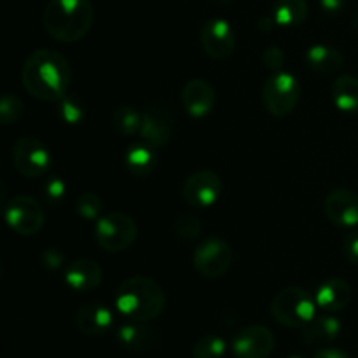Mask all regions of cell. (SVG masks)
<instances>
[{"label":"cell","instance_id":"obj_28","mask_svg":"<svg viewBox=\"0 0 358 358\" xmlns=\"http://www.w3.org/2000/svg\"><path fill=\"white\" fill-rule=\"evenodd\" d=\"M77 215L84 220H98L101 217V210H103V201L94 192H83L79 194L76 201Z\"/></svg>","mask_w":358,"mask_h":358},{"label":"cell","instance_id":"obj_30","mask_svg":"<svg viewBox=\"0 0 358 358\" xmlns=\"http://www.w3.org/2000/svg\"><path fill=\"white\" fill-rule=\"evenodd\" d=\"M24 114V103L21 98H17L16 94L6 93L0 101V119H2L3 126L16 124Z\"/></svg>","mask_w":358,"mask_h":358},{"label":"cell","instance_id":"obj_27","mask_svg":"<svg viewBox=\"0 0 358 358\" xmlns=\"http://www.w3.org/2000/svg\"><path fill=\"white\" fill-rule=\"evenodd\" d=\"M226 341L217 334H205L194 343L191 350L192 358H222L226 355Z\"/></svg>","mask_w":358,"mask_h":358},{"label":"cell","instance_id":"obj_10","mask_svg":"<svg viewBox=\"0 0 358 358\" xmlns=\"http://www.w3.org/2000/svg\"><path fill=\"white\" fill-rule=\"evenodd\" d=\"M222 178L212 170H199L189 175L182 184V198L189 206L208 208L219 201L222 194Z\"/></svg>","mask_w":358,"mask_h":358},{"label":"cell","instance_id":"obj_18","mask_svg":"<svg viewBox=\"0 0 358 358\" xmlns=\"http://www.w3.org/2000/svg\"><path fill=\"white\" fill-rule=\"evenodd\" d=\"M103 269L94 259L80 257L70 262L65 271V283L76 292H93L101 285Z\"/></svg>","mask_w":358,"mask_h":358},{"label":"cell","instance_id":"obj_25","mask_svg":"<svg viewBox=\"0 0 358 358\" xmlns=\"http://www.w3.org/2000/svg\"><path fill=\"white\" fill-rule=\"evenodd\" d=\"M142 121L143 112L136 110L131 105H119V107L114 108L110 115L112 128L121 136L138 135L140 129H142Z\"/></svg>","mask_w":358,"mask_h":358},{"label":"cell","instance_id":"obj_24","mask_svg":"<svg viewBox=\"0 0 358 358\" xmlns=\"http://www.w3.org/2000/svg\"><path fill=\"white\" fill-rule=\"evenodd\" d=\"M310 7L306 0H276L273 17L280 27H297L308 17Z\"/></svg>","mask_w":358,"mask_h":358},{"label":"cell","instance_id":"obj_3","mask_svg":"<svg viewBox=\"0 0 358 358\" xmlns=\"http://www.w3.org/2000/svg\"><path fill=\"white\" fill-rule=\"evenodd\" d=\"M94 9L90 0H49L42 14V24L55 41L79 42L90 34Z\"/></svg>","mask_w":358,"mask_h":358},{"label":"cell","instance_id":"obj_4","mask_svg":"<svg viewBox=\"0 0 358 358\" xmlns=\"http://www.w3.org/2000/svg\"><path fill=\"white\" fill-rule=\"evenodd\" d=\"M317 301L301 287L282 289L271 301V315L275 322L289 329H303L317 317Z\"/></svg>","mask_w":358,"mask_h":358},{"label":"cell","instance_id":"obj_11","mask_svg":"<svg viewBox=\"0 0 358 358\" xmlns=\"http://www.w3.org/2000/svg\"><path fill=\"white\" fill-rule=\"evenodd\" d=\"M276 338L264 325H247L234 334L231 350L236 358H268L275 352Z\"/></svg>","mask_w":358,"mask_h":358},{"label":"cell","instance_id":"obj_13","mask_svg":"<svg viewBox=\"0 0 358 358\" xmlns=\"http://www.w3.org/2000/svg\"><path fill=\"white\" fill-rule=\"evenodd\" d=\"M175 133V117L170 108L164 105L154 103L147 110H143L142 129L140 136L145 143L152 145L154 149L168 145L173 138Z\"/></svg>","mask_w":358,"mask_h":358},{"label":"cell","instance_id":"obj_22","mask_svg":"<svg viewBox=\"0 0 358 358\" xmlns=\"http://www.w3.org/2000/svg\"><path fill=\"white\" fill-rule=\"evenodd\" d=\"M157 156L154 147L149 143H133L124 154V164L128 171L135 177H147L156 170Z\"/></svg>","mask_w":358,"mask_h":358},{"label":"cell","instance_id":"obj_19","mask_svg":"<svg viewBox=\"0 0 358 358\" xmlns=\"http://www.w3.org/2000/svg\"><path fill=\"white\" fill-rule=\"evenodd\" d=\"M315 301L327 313L341 311L352 301V287L343 278H329L317 289Z\"/></svg>","mask_w":358,"mask_h":358},{"label":"cell","instance_id":"obj_21","mask_svg":"<svg viewBox=\"0 0 358 358\" xmlns=\"http://www.w3.org/2000/svg\"><path fill=\"white\" fill-rule=\"evenodd\" d=\"M306 63L313 72L322 76H332L345 65V56L339 49L327 44H315L306 51Z\"/></svg>","mask_w":358,"mask_h":358},{"label":"cell","instance_id":"obj_34","mask_svg":"<svg viewBox=\"0 0 358 358\" xmlns=\"http://www.w3.org/2000/svg\"><path fill=\"white\" fill-rule=\"evenodd\" d=\"M343 254L350 264L358 266V233H352L343 241Z\"/></svg>","mask_w":358,"mask_h":358},{"label":"cell","instance_id":"obj_32","mask_svg":"<svg viewBox=\"0 0 358 358\" xmlns=\"http://www.w3.org/2000/svg\"><path fill=\"white\" fill-rule=\"evenodd\" d=\"M262 63L268 66L271 72H282L283 66H285V52L278 45H269L262 52Z\"/></svg>","mask_w":358,"mask_h":358},{"label":"cell","instance_id":"obj_33","mask_svg":"<svg viewBox=\"0 0 358 358\" xmlns=\"http://www.w3.org/2000/svg\"><path fill=\"white\" fill-rule=\"evenodd\" d=\"M41 262L45 269L55 271V269L62 268L63 266V262H65V254H63L58 247H48L45 250H42Z\"/></svg>","mask_w":358,"mask_h":358},{"label":"cell","instance_id":"obj_17","mask_svg":"<svg viewBox=\"0 0 358 358\" xmlns=\"http://www.w3.org/2000/svg\"><path fill=\"white\" fill-rule=\"evenodd\" d=\"M77 331L84 336H101L114 325V313L101 303L83 304L73 315Z\"/></svg>","mask_w":358,"mask_h":358},{"label":"cell","instance_id":"obj_38","mask_svg":"<svg viewBox=\"0 0 358 358\" xmlns=\"http://www.w3.org/2000/svg\"><path fill=\"white\" fill-rule=\"evenodd\" d=\"M213 3H217V6H226V3L233 2V0H212Z\"/></svg>","mask_w":358,"mask_h":358},{"label":"cell","instance_id":"obj_35","mask_svg":"<svg viewBox=\"0 0 358 358\" xmlns=\"http://www.w3.org/2000/svg\"><path fill=\"white\" fill-rule=\"evenodd\" d=\"M346 2L348 0H320V7L324 9L325 14H339L346 7Z\"/></svg>","mask_w":358,"mask_h":358},{"label":"cell","instance_id":"obj_37","mask_svg":"<svg viewBox=\"0 0 358 358\" xmlns=\"http://www.w3.org/2000/svg\"><path fill=\"white\" fill-rule=\"evenodd\" d=\"M353 30L358 34V10L355 13V16H353Z\"/></svg>","mask_w":358,"mask_h":358},{"label":"cell","instance_id":"obj_14","mask_svg":"<svg viewBox=\"0 0 358 358\" xmlns=\"http://www.w3.org/2000/svg\"><path fill=\"white\" fill-rule=\"evenodd\" d=\"M327 219L338 227L358 226V194L352 189H332L324 201Z\"/></svg>","mask_w":358,"mask_h":358},{"label":"cell","instance_id":"obj_12","mask_svg":"<svg viewBox=\"0 0 358 358\" xmlns=\"http://www.w3.org/2000/svg\"><path fill=\"white\" fill-rule=\"evenodd\" d=\"M201 45L203 51L212 59H227L236 49V31L229 21L222 17L208 20L201 27Z\"/></svg>","mask_w":358,"mask_h":358},{"label":"cell","instance_id":"obj_20","mask_svg":"<svg viewBox=\"0 0 358 358\" xmlns=\"http://www.w3.org/2000/svg\"><path fill=\"white\" fill-rule=\"evenodd\" d=\"M339 334H341V322L336 317H332L331 313H325L320 315V317H315L311 322H308L303 327L301 338L310 346H324L336 341L339 338Z\"/></svg>","mask_w":358,"mask_h":358},{"label":"cell","instance_id":"obj_2","mask_svg":"<svg viewBox=\"0 0 358 358\" xmlns=\"http://www.w3.org/2000/svg\"><path fill=\"white\" fill-rule=\"evenodd\" d=\"M166 294L156 280L149 276H131L115 292V310L129 322H152L163 315Z\"/></svg>","mask_w":358,"mask_h":358},{"label":"cell","instance_id":"obj_9","mask_svg":"<svg viewBox=\"0 0 358 358\" xmlns=\"http://www.w3.org/2000/svg\"><path fill=\"white\" fill-rule=\"evenodd\" d=\"M3 217L7 226L21 236H34L44 227L45 222V213L41 203L27 194L10 198L3 206Z\"/></svg>","mask_w":358,"mask_h":358},{"label":"cell","instance_id":"obj_5","mask_svg":"<svg viewBox=\"0 0 358 358\" xmlns=\"http://www.w3.org/2000/svg\"><path fill=\"white\" fill-rule=\"evenodd\" d=\"M301 100V84L294 73L276 72L262 86V103L275 117L292 114Z\"/></svg>","mask_w":358,"mask_h":358},{"label":"cell","instance_id":"obj_39","mask_svg":"<svg viewBox=\"0 0 358 358\" xmlns=\"http://www.w3.org/2000/svg\"><path fill=\"white\" fill-rule=\"evenodd\" d=\"M289 358H301V357H289Z\"/></svg>","mask_w":358,"mask_h":358},{"label":"cell","instance_id":"obj_36","mask_svg":"<svg viewBox=\"0 0 358 358\" xmlns=\"http://www.w3.org/2000/svg\"><path fill=\"white\" fill-rule=\"evenodd\" d=\"M313 358H352L346 352L339 348H320Z\"/></svg>","mask_w":358,"mask_h":358},{"label":"cell","instance_id":"obj_1","mask_svg":"<svg viewBox=\"0 0 358 358\" xmlns=\"http://www.w3.org/2000/svg\"><path fill=\"white\" fill-rule=\"evenodd\" d=\"M70 80V63L52 49H35L21 69V83L28 94L49 103H56L69 93Z\"/></svg>","mask_w":358,"mask_h":358},{"label":"cell","instance_id":"obj_23","mask_svg":"<svg viewBox=\"0 0 358 358\" xmlns=\"http://www.w3.org/2000/svg\"><path fill=\"white\" fill-rule=\"evenodd\" d=\"M332 101L341 112H358V77L339 76L332 84Z\"/></svg>","mask_w":358,"mask_h":358},{"label":"cell","instance_id":"obj_8","mask_svg":"<svg viewBox=\"0 0 358 358\" xmlns=\"http://www.w3.org/2000/svg\"><path fill=\"white\" fill-rule=\"evenodd\" d=\"M10 161L14 170L27 178H38L51 168L52 156L45 143L37 136L23 135L10 149Z\"/></svg>","mask_w":358,"mask_h":358},{"label":"cell","instance_id":"obj_16","mask_svg":"<svg viewBox=\"0 0 358 358\" xmlns=\"http://www.w3.org/2000/svg\"><path fill=\"white\" fill-rule=\"evenodd\" d=\"M119 346L133 353H145L156 348L161 341V334L157 329L150 327L145 322H129L121 325L115 334Z\"/></svg>","mask_w":358,"mask_h":358},{"label":"cell","instance_id":"obj_15","mask_svg":"<svg viewBox=\"0 0 358 358\" xmlns=\"http://www.w3.org/2000/svg\"><path fill=\"white\" fill-rule=\"evenodd\" d=\"M182 107L191 117L201 119L213 110L217 101L215 87L205 79H191L182 87Z\"/></svg>","mask_w":358,"mask_h":358},{"label":"cell","instance_id":"obj_26","mask_svg":"<svg viewBox=\"0 0 358 358\" xmlns=\"http://www.w3.org/2000/svg\"><path fill=\"white\" fill-rule=\"evenodd\" d=\"M56 114L65 124H79L86 117V105L79 96L66 93L59 101H56Z\"/></svg>","mask_w":358,"mask_h":358},{"label":"cell","instance_id":"obj_31","mask_svg":"<svg viewBox=\"0 0 358 358\" xmlns=\"http://www.w3.org/2000/svg\"><path fill=\"white\" fill-rule=\"evenodd\" d=\"M42 194L48 205L51 206H59L66 198V184L62 177L55 175V177H49L48 180L42 185Z\"/></svg>","mask_w":358,"mask_h":358},{"label":"cell","instance_id":"obj_29","mask_svg":"<svg viewBox=\"0 0 358 358\" xmlns=\"http://www.w3.org/2000/svg\"><path fill=\"white\" fill-rule=\"evenodd\" d=\"M173 231L180 240L194 241L203 234V222L199 217L192 215V213H184L175 220Z\"/></svg>","mask_w":358,"mask_h":358},{"label":"cell","instance_id":"obj_6","mask_svg":"<svg viewBox=\"0 0 358 358\" xmlns=\"http://www.w3.org/2000/svg\"><path fill=\"white\" fill-rule=\"evenodd\" d=\"M138 226L135 219L124 212H112L107 215H101L94 226V238L96 243L105 252H124L135 243Z\"/></svg>","mask_w":358,"mask_h":358},{"label":"cell","instance_id":"obj_7","mask_svg":"<svg viewBox=\"0 0 358 358\" xmlns=\"http://www.w3.org/2000/svg\"><path fill=\"white\" fill-rule=\"evenodd\" d=\"M233 248L224 238L210 236L199 241L192 252V266L206 280H219L231 269Z\"/></svg>","mask_w":358,"mask_h":358}]
</instances>
